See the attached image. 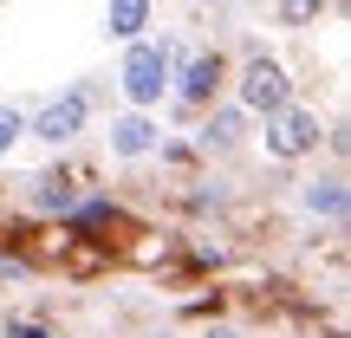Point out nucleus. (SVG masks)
I'll list each match as a JSON object with an SVG mask.
<instances>
[{"label":"nucleus","mask_w":351,"mask_h":338,"mask_svg":"<svg viewBox=\"0 0 351 338\" xmlns=\"http://www.w3.org/2000/svg\"><path fill=\"white\" fill-rule=\"evenodd\" d=\"M150 26V0H111V33L117 39H137Z\"/></svg>","instance_id":"nucleus-9"},{"label":"nucleus","mask_w":351,"mask_h":338,"mask_svg":"<svg viewBox=\"0 0 351 338\" xmlns=\"http://www.w3.org/2000/svg\"><path fill=\"white\" fill-rule=\"evenodd\" d=\"M319 7H326V0H287L280 20H287V26H306V20H319Z\"/></svg>","instance_id":"nucleus-12"},{"label":"nucleus","mask_w":351,"mask_h":338,"mask_svg":"<svg viewBox=\"0 0 351 338\" xmlns=\"http://www.w3.org/2000/svg\"><path fill=\"white\" fill-rule=\"evenodd\" d=\"M267 150H274V156L319 150V117L313 111H280V117H267Z\"/></svg>","instance_id":"nucleus-4"},{"label":"nucleus","mask_w":351,"mask_h":338,"mask_svg":"<svg viewBox=\"0 0 351 338\" xmlns=\"http://www.w3.org/2000/svg\"><path fill=\"white\" fill-rule=\"evenodd\" d=\"M33 202H39V208H46V215H65V208H72V202H78V189H72V176H33Z\"/></svg>","instance_id":"nucleus-8"},{"label":"nucleus","mask_w":351,"mask_h":338,"mask_svg":"<svg viewBox=\"0 0 351 338\" xmlns=\"http://www.w3.org/2000/svg\"><path fill=\"white\" fill-rule=\"evenodd\" d=\"M85 104H91V91H65V98H52L39 117H26V137H39V143H72L78 130H85Z\"/></svg>","instance_id":"nucleus-3"},{"label":"nucleus","mask_w":351,"mask_h":338,"mask_svg":"<svg viewBox=\"0 0 351 338\" xmlns=\"http://www.w3.org/2000/svg\"><path fill=\"white\" fill-rule=\"evenodd\" d=\"M202 143H208V150H234L241 143V111H215L208 124H202Z\"/></svg>","instance_id":"nucleus-10"},{"label":"nucleus","mask_w":351,"mask_h":338,"mask_svg":"<svg viewBox=\"0 0 351 338\" xmlns=\"http://www.w3.org/2000/svg\"><path fill=\"white\" fill-rule=\"evenodd\" d=\"M215 85H221V59H215V52L189 59V72H182V98H189V104H208Z\"/></svg>","instance_id":"nucleus-7"},{"label":"nucleus","mask_w":351,"mask_h":338,"mask_svg":"<svg viewBox=\"0 0 351 338\" xmlns=\"http://www.w3.org/2000/svg\"><path fill=\"white\" fill-rule=\"evenodd\" d=\"M150 143H156V124L143 111H130V117H117V124H111V150L117 156H143Z\"/></svg>","instance_id":"nucleus-5"},{"label":"nucleus","mask_w":351,"mask_h":338,"mask_svg":"<svg viewBox=\"0 0 351 338\" xmlns=\"http://www.w3.org/2000/svg\"><path fill=\"white\" fill-rule=\"evenodd\" d=\"M26 137V111H13V104H0V156L13 150V143Z\"/></svg>","instance_id":"nucleus-11"},{"label":"nucleus","mask_w":351,"mask_h":338,"mask_svg":"<svg viewBox=\"0 0 351 338\" xmlns=\"http://www.w3.org/2000/svg\"><path fill=\"white\" fill-rule=\"evenodd\" d=\"M163 91H169V52L130 39V52H124V98L130 104H156Z\"/></svg>","instance_id":"nucleus-1"},{"label":"nucleus","mask_w":351,"mask_h":338,"mask_svg":"<svg viewBox=\"0 0 351 338\" xmlns=\"http://www.w3.org/2000/svg\"><path fill=\"white\" fill-rule=\"evenodd\" d=\"M208 338H241V332H228V326H215V332H208Z\"/></svg>","instance_id":"nucleus-13"},{"label":"nucleus","mask_w":351,"mask_h":338,"mask_svg":"<svg viewBox=\"0 0 351 338\" xmlns=\"http://www.w3.org/2000/svg\"><path fill=\"white\" fill-rule=\"evenodd\" d=\"M241 104H247V111H261V117L293 111V85H287V72H280L274 59H247V65H241Z\"/></svg>","instance_id":"nucleus-2"},{"label":"nucleus","mask_w":351,"mask_h":338,"mask_svg":"<svg viewBox=\"0 0 351 338\" xmlns=\"http://www.w3.org/2000/svg\"><path fill=\"white\" fill-rule=\"evenodd\" d=\"M300 202H306V208H313V215H326V221H339V215H345V176H319V182H306L300 189Z\"/></svg>","instance_id":"nucleus-6"},{"label":"nucleus","mask_w":351,"mask_h":338,"mask_svg":"<svg viewBox=\"0 0 351 338\" xmlns=\"http://www.w3.org/2000/svg\"><path fill=\"white\" fill-rule=\"evenodd\" d=\"M13 338H39V332H13Z\"/></svg>","instance_id":"nucleus-14"}]
</instances>
